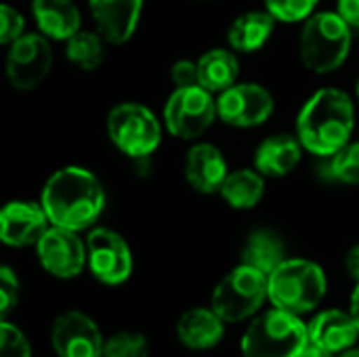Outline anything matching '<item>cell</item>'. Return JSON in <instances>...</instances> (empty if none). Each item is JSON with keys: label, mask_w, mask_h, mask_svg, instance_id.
I'll list each match as a JSON object with an SVG mask.
<instances>
[{"label": "cell", "mask_w": 359, "mask_h": 357, "mask_svg": "<svg viewBox=\"0 0 359 357\" xmlns=\"http://www.w3.org/2000/svg\"><path fill=\"white\" fill-rule=\"evenodd\" d=\"M40 204L50 225L72 231L88 229L105 208V189L95 173L82 166L55 170L40 194Z\"/></svg>", "instance_id": "cell-1"}, {"label": "cell", "mask_w": 359, "mask_h": 357, "mask_svg": "<svg viewBox=\"0 0 359 357\" xmlns=\"http://www.w3.org/2000/svg\"><path fill=\"white\" fill-rule=\"evenodd\" d=\"M353 130L355 105L341 88L316 90L297 116V137L303 149L318 158H332L351 141Z\"/></svg>", "instance_id": "cell-2"}, {"label": "cell", "mask_w": 359, "mask_h": 357, "mask_svg": "<svg viewBox=\"0 0 359 357\" xmlns=\"http://www.w3.org/2000/svg\"><path fill=\"white\" fill-rule=\"evenodd\" d=\"M353 29L337 11H320L303 21L299 36V55L313 74H332L349 57Z\"/></svg>", "instance_id": "cell-3"}, {"label": "cell", "mask_w": 359, "mask_h": 357, "mask_svg": "<svg viewBox=\"0 0 359 357\" xmlns=\"http://www.w3.org/2000/svg\"><path fill=\"white\" fill-rule=\"evenodd\" d=\"M326 290L324 269L307 259H284L267 276V299L294 316L313 311L324 301Z\"/></svg>", "instance_id": "cell-4"}, {"label": "cell", "mask_w": 359, "mask_h": 357, "mask_svg": "<svg viewBox=\"0 0 359 357\" xmlns=\"http://www.w3.org/2000/svg\"><path fill=\"white\" fill-rule=\"evenodd\" d=\"M309 343V330L299 316L271 309L255 318L242 339L244 357H299Z\"/></svg>", "instance_id": "cell-5"}, {"label": "cell", "mask_w": 359, "mask_h": 357, "mask_svg": "<svg viewBox=\"0 0 359 357\" xmlns=\"http://www.w3.org/2000/svg\"><path fill=\"white\" fill-rule=\"evenodd\" d=\"M109 141L133 160H147L162 143V124L143 103L124 101L107 114Z\"/></svg>", "instance_id": "cell-6"}, {"label": "cell", "mask_w": 359, "mask_h": 357, "mask_svg": "<svg viewBox=\"0 0 359 357\" xmlns=\"http://www.w3.org/2000/svg\"><path fill=\"white\" fill-rule=\"evenodd\" d=\"M267 299V276L255 267L238 265L212 292V309L223 322L236 324L252 318Z\"/></svg>", "instance_id": "cell-7"}, {"label": "cell", "mask_w": 359, "mask_h": 357, "mask_svg": "<svg viewBox=\"0 0 359 357\" xmlns=\"http://www.w3.org/2000/svg\"><path fill=\"white\" fill-rule=\"evenodd\" d=\"M217 120V99L212 93L196 86L175 88L164 105V126L183 141L200 139Z\"/></svg>", "instance_id": "cell-8"}, {"label": "cell", "mask_w": 359, "mask_h": 357, "mask_svg": "<svg viewBox=\"0 0 359 357\" xmlns=\"http://www.w3.org/2000/svg\"><path fill=\"white\" fill-rule=\"evenodd\" d=\"M53 69V46L40 32H25L17 38L4 57V74L8 84L19 93L38 88Z\"/></svg>", "instance_id": "cell-9"}, {"label": "cell", "mask_w": 359, "mask_h": 357, "mask_svg": "<svg viewBox=\"0 0 359 357\" xmlns=\"http://www.w3.org/2000/svg\"><path fill=\"white\" fill-rule=\"evenodd\" d=\"M276 109V99L259 82H236L217 95V118L233 128L265 124Z\"/></svg>", "instance_id": "cell-10"}, {"label": "cell", "mask_w": 359, "mask_h": 357, "mask_svg": "<svg viewBox=\"0 0 359 357\" xmlns=\"http://www.w3.org/2000/svg\"><path fill=\"white\" fill-rule=\"evenodd\" d=\"M86 265L101 284L120 286L133 274L130 246L118 231L95 227L86 238Z\"/></svg>", "instance_id": "cell-11"}, {"label": "cell", "mask_w": 359, "mask_h": 357, "mask_svg": "<svg viewBox=\"0 0 359 357\" xmlns=\"http://www.w3.org/2000/svg\"><path fill=\"white\" fill-rule=\"evenodd\" d=\"M36 252L42 269L61 280L76 278L86 267V242H82L78 231L65 227L48 225L36 242Z\"/></svg>", "instance_id": "cell-12"}, {"label": "cell", "mask_w": 359, "mask_h": 357, "mask_svg": "<svg viewBox=\"0 0 359 357\" xmlns=\"http://www.w3.org/2000/svg\"><path fill=\"white\" fill-rule=\"evenodd\" d=\"M50 343L57 357H101L105 341L86 314L65 311L53 322Z\"/></svg>", "instance_id": "cell-13"}, {"label": "cell", "mask_w": 359, "mask_h": 357, "mask_svg": "<svg viewBox=\"0 0 359 357\" xmlns=\"http://www.w3.org/2000/svg\"><path fill=\"white\" fill-rule=\"evenodd\" d=\"M48 225V217L40 202L13 200L0 208V242L4 246H36Z\"/></svg>", "instance_id": "cell-14"}, {"label": "cell", "mask_w": 359, "mask_h": 357, "mask_svg": "<svg viewBox=\"0 0 359 357\" xmlns=\"http://www.w3.org/2000/svg\"><path fill=\"white\" fill-rule=\"evenodd\" d=\"M97 32L107 44H126L141 21L143 0H88Z\"/></svg>", "instance_id": "cell-15"}, {"label": "cell", "mask_w": 359, "mask_h": 357, "mask_svg": "<svg viewBox=\"0 0 359 357\" xmlns=\"http://www.w3.org/2000/svg\"><path fill=\"white\" fill-rule=\"evenodd\" d=\"M183 173L187 185L194 191L210 196V194H219L225 177L229 175V168L223 151L217 145L202 141L189 147L185 156Z\"/></svg>", "instance_id": "cell-16"}, {"label": "cell", "mask_w": 359, "mask_h": 357, "mask_svg": "<svg viewBox=\"0 0 359 357\" xmlns=\"http://www.w3.org/2000/svg\"><path fill=\"white\" fill-rule=\"evenodd\" d=\"M303 151L305 149L297 135H288V133L271 135L259 143L255 151V168L263 177H271V179L288 177L299 166Z\"/></svg>", "instance_id": "cell-17"}, {"label": "cell", "mask_w": 359, "mask_h": 357, "mask_svg": "<svg viewBox=\"0 0 359 357\" xmlns=\"http://www.w3.org/2000/svg\"><path fill=\"white\" fill-rule=\"evenodd\" d=\"M307 330H309V343L334 356L353 347L359 337V330L351 314H345L341 309H326L318 314L307 326Z\"/></svg>", "instance_id": "cell-18"}, {"label": "cell", "mask_w": 359, "mask_h": 357, "mask_svg": "<svg viewBox=\"0 0 359 357\" xmlns=\"http://www.w3.org/2000/svg\"><path fill=\"white\" fill-rule=\"evenodd\" d=\"M32 15L48 40L65 42L82 29V13L74 0H32Z\"/></svg>", "instance_id": "cell-19"}, {"label": "cell", "mask_w": 359, "mask_h": 357, "mask_svg": "<svg viewBox=\"0 0 359 357\" xmlns=\"http://www.w3.org/2000/svg\"><path fill=\"white\" fill-rule=\"evenodd\" d=\"M181 343L194 351H206L221 343L225 335V322L210 307H194L185 311L177 324Z\"/></svg>", "instance_id": "cell-20"}, {"label": "cell", "mask_w": 359, "mask_h": 357, "mask_svg": "<svg viewBox=\"0 0 359 357\" xmlns=\"http://www.w3.org/2000/svg\"><path fill=\"white\" fill-rule=\"evenodd\" d=\"M273 27L276 19L269 11H246L227 29L229 48L236 53H257L271 38Z\"/></svg>", "instance_id": "cell-21"}, {"label": "cell", "mask_w": 359, "mask_h": 357, "mask_svg": "<svg viewBox=\"0 0 359 357\" xmlns=\"http://www.w3.org/2000/svg\"><path fill=\"white\" fill-rule=\"evenodd\" d=\"M240 61L236 50L225 46H215L198 59V84L212 95L223 93L238 82Z\"/></svg>", "instance_id": "cell-22"}, {"label": "cell", "mask_w": 359, "mask_h": 357, "mask_svg": "<svg viewBox=\"0 0 359 357\" xmlns=\"http://www.w3.org/2000/svg\"><path fill=\"white\" fill-rule=\"evenodd\" d=\"M219 196L236 210H250L259 206L265 196V177L257 168L229 170L219 189Z\"/></svg>", "instance_id": "cell-23"}, {"label": "cell", "mask_w": 359, "mask_h": 357, "mask_svg": "<svg viewBox=\"0 0 359 357\" xmlns=\"http://www.w3.org/2000/svg\"><path fill=\"white\" fill-rule=\"evenodd\" d=\"M286 259L284 242L269 229H257L248 236L242 248V263L269 276Z\"/></svg>", "instance_id": "cell-24"}, {"label": "cell", "mask_w": 359, "mask_h": 357, "mask_svg": "<svg viewBox=\"0 0 359 357\" xmlns=\"http://www.w3.org/2000/svg\"><path fill=\"white\" fill-rule=\"evenodd\" d=\"M65 57L82 72H93L105 59V40L97 29H78L65 40Z\"/></svg>", "instance_id": "cell-25"}, {"label": "cell", "mask_w": 359, "mask_h": 357, "mask_svg": "<svg viewBox=\"0 0 359 357\" xmlns=\"http://www.w3.org/2000/svg\"><path fill=\"white\" fill-rule=\"evenodd\" d=\"M328 173L345 185L359 187V141H349L330 158Z\"/></svg>", "instance_id": "cell-26"}, {"label": "cell", "mask_w": 359, "mask_h": 357, "mask_svg": "<svg viewBox=\"0 0 359 357\" xmlns=\"http://www.w3.org/2000/svg\"><path fill=\"white\" fill-rule=\"evenodd\" d=\"M149 345L147 339L139 332H118L103 343L101 357H147Z\"/></svg>", "instance_id": "cell-27"}, {"label": "cell", "mask_w": 359, "mask_h": 357, "mask_svg": "<svg viewBox=\"0 0 359 357\" xmlns=\"http://www.w3.org/2000/svg\"><path fill=\"white\" fill-rule=\"evenodd\" d=\"M320 0H265V11L282 23H303L316 13Z\"/></svg>", "instance_id": "cell-28"}, {"label": "cell", "mask_w": 359, "mask_h": 357, "mask_svg": "<svg viewBox=\"0 0 359 357\" xmlns=\"http://www.w3.org/2000/svg\"><path fill=\"white\" fill-rule=\"evenodd\" d=\"M0 357H32L25 335L6 320H0Z\"/></svg>", "instance_id": "cell-29"}, {"label": "cell", "mask_w": 359, "mask_h": 357, "mask_svg": "<svg viewBox=\"0 0 359 357\" xmlns=\"http://www.w3.org/2000/svg\"><path fill=\"white\" fill-rule=\"evenodd\" d=\"M25 34V17L15 6L0 2V46H11Z\"/></svg>", "instance_id": "cell-30"}, {"label": "cell", "mask_w": 359, "mask_h": 357, "mask_svg": "<svg viewBox=\"0 0 359 357\" xmlns=\"http://www.w3.org/2000/svg\"><path fill=\"white\" fill-rule=\"evenodd\" d=\"M17 301H19V280L11 267L0 265V320L8 318V314L17 307Z\"/></svg>", "instance_id": "cell-31"}, {"label": "cell", "mask_w": 359, "mask_h": 357, "mask_svg": "<svg viewBox=\"0 0 359 357\" xmlns=\"http://www.w3.org/2000/svg\"><path fill=\"white\" fill-rule=\"evenodd\" d=\"M170 80L175 88L196 86L198 84V61L191 59H179L170 67Z\"/></svg>", "instance_id": "cell-32"}, {"label": "cell", "mask_w": 359, "mask_h": 357, "mask_svg": "<svg viewBox=\"0 0 359 357\" xmlns=\"http://www.w3.org/2000/svg\"><path fill=\"white\" fill-rule=\"evenodd\" d=\"M337 13L351 29H359V0H337Z\"/></svg>", "instance_id": "cell-33"}, {"label": "cell", "mask_w": 359, "mask_h": 357, "mask_svg": "<svg viewBox=\"0 0 359 357\" xmlns=\"http://www.w3.org/2000/svg\"><path fill=\"white\" fill-rule=\"evenodd\" d=\"M345 269H347V274L359 284V244L349 248V252L345 257Z\"/></svg>", "instance_id": "cell-34"}, {"label": "cell", "mask_w": 359, "mask_h": 357, "mask_svg": "<svg viewBox=\"0 0 359 357\" xmlns=\"http://www.w3.org/2000/svg\"><path fill=\"white\" fill-rule=\"evenodd\" d=\"M299 357H334V353H330V351H326V349H322V347H318L313 343H307L305 349L299 353Z\"/></svg>", "instance_id": "cell-35"}, {"label": "cell", "mask_w": 359, "mask_h": 357, "mask_svg": "<svg viewBox=\"0 0 359 357\" xmlns=\"http://www.w3.org/2000/svg\"><path fill=\"white\" fill-rule=\"evenodd\" d=\"M349 314H351V318H353V322H355V326H358V330H359V284L355 286L353 295H351V305H349Z\"/></svg>", "instance_id": "cell-36"}, {"label": "cell", "mask_w": 359, "mask_h": 357, "mask_svg": "<svg viewBox=\"0 0 359 357\" xmlns=\"http://www.w3.org/2000/svg\"><path fill=\"white\" fill-rule=\"evenodd\" d=\"M339 357H359V349H353V347H349V349H345V351H341Z\"/></svg>", "instance_id": "cell-37"}, {"label": "cell", "mask_w": 359, "mask_h": 357, "mask_svg": "<svg viewBox=\"0 0 359 357\" xmlns=\"http://www.w3.org/2000/svg\"><path fill=\"white\" fill-rule=\"evenodd\" d=\"M355 93H358V99H359V78H358V84H355Z\"/></svg>", "instance_id": "cell-38"}]
</instances>
